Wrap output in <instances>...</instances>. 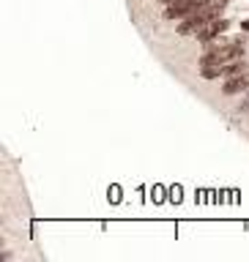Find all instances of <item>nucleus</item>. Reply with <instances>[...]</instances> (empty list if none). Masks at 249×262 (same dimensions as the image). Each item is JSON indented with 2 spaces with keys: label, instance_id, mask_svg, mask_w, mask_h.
<instances>
[{
  "label": "nucleus",
  "instance_id": "obj_7",
  "mask_svg": "<svg viewBox=\"0 0 249 262\" xmlns=\"http://www.w3.org/2000/svg\"><path fill=\"white\" fill-rule=\"evenodd\" d=\"M110 199H113V202H118V199H121L118 197V188H110Z\"/></svg>",
  "mask_w": 249,
  "mask_h": 262
},
{
  "label": "nucleus",
  "instance_id": "obj_2",
  "mask_svg": "<svg viewBox=\"0 0 249 262\" xmlns=\"http://www.w3.org/2000/svg\"><path fill=\"white\" fill-rule=\"evenodd\" d=\"M227 3H230V0H208L200 11H195L192 17L181 19V25L175 28V33L178 36H197L208 22H211V19H216V17H222V14H225Z\"/></svg>",
  "mask_w": 249,
  "mask_h": 262
},
{
  "label": "nucleus",
  "instance_id": "obj_6",
  "mask_svg": "<svg viewBox=\"0 0 249 262\" xmlns=\"http://www.w3.org/2000/svg\"><path fill=\"white\" fill-rule=\"evenodd\" d=\"M238 28H241L244 33H249V19H241V22H238Z\"/></svg>",
  "mask_w": 249,
  "mask_h": 262
},
{
  "label": "nucleus",
  "instance_id": "obj_1",
  "mask_svg": "<svg viewBox=\"0 0 249 262\" xmlns=\"http://www.w3.org/2000/svg\"><path fill=\"white\" fill-rule=\"evenodd\" d=\"M203 55H200V66H213V63H227V60L244 58L247 52V38L238 36L230 41H211V44H203Z\"/></svg>",
  "mask_w": 249,
  "mask_h": 262
},
{
  "label": "nucleus",
  "instance_id": "obj_4",
  "mask_svg": "<svg viewBox=\"0 0 249 262\" xmlns=\"http://www.w3.org/2000/svg\"><path fill=\"white\" fill-rule=\"evenodd\" d=\"M230 25H233V22H230L227 17H216V19H211V22H208L206 28H203L200 33L195 36V38L200 41V44H211V41H216L219 36H225L227 30H230Z\"/></svg>",
  "mask_w": 249,
  "mask_h": 262
},
{
  "label": "nucleus",
  "instance_id": "obj_3",
  "mask_svg": "<svg viewBox=\"0 0 249 262\" xmlns=\"http://www.w3.org/2000/svg\"><path fill=\"white\" fill-rule=\"evenodd\" d=\"M208 0H181V3H172V6H167L165 8V19H186V17H192L195 11H200L203 6H206Z\"/></svg>",
  "mask_w": 249,
  "mask_h": 262
},
{
  "label": "nucleus",
  "instance_id": "obj_5",
  "mask_svg": "<svg viewBox=\"0 0 249 262\" xmlns=\"http://www.w3.org/2000/svg\"><path fill=\"white\" fill-rule=\"evenodd\" d=\"M241 93H249V71L227 76V79L222 82V96H241Z\"/></svg>",
  "mask_w": 249,
  "mask_h": 262
}]
</instances>
